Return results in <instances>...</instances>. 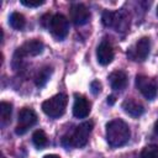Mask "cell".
<instances>
[{
  "label": "cell",
  "mask_w": 158,
  "mask_h": 158,
  "mask_svg": "<svg viewBox=\"0 0 158 158\" xmlns=\"http://www.w3.org/2000/svg\"><path fill=\"white\" fill-rule=\"evenodd\" d=\"M131 131L127 123L120 118L112 120L106 125V139L111 147H121L130 139Z\"/></svg>",
  "instance_id": "cell-1"
},
{
  "label": "cell",
  "mask_w": 158,
  "mask_h": 158,
  "mask_svg": "<svg viewBox=\"0 0 158 158\" xmlns=\"http://www.w3.org/2000/svg\"><path fill=\"white\" fill-rule=\"evenodd\" d=\"M93 126H94L93 121H85V122L80 123L79 126H77V128L74 130V132L72 135L64 136L62 138V144L65 148H69V147L81 148V147H84L88 143Z\"/></svg>",
  "instance_id": "cell-2"
},
{
  "label": "cell",
  "mask_w": 158,
  "mask_h": 158,
  "mask_svg": "<svg viewBox=\"0 0 158 158\" xmlns=\"http://www.w3.org/2000/svg\"><path fill=\"white\" fill-rule=\"evenodd\" d=\"M68 104V98L65 94H57L49 99H47L46 101L42 102V111L53 118H57L59 116H62L65 111Z\"/></svg>",
  "instance_id": "cell-3"
},
{
  "label": "cell",
  "mask_w": 158,
  "mask_h": 158,
  "mask_svg": "<svg viewBox=\"0 0 158 158\" xmlns=\"http://www.w3.org/2000/svg\"><path fill=\"white\" fill-rule=\"evenodd\" d=\"M136 86L142 93V95L148 100H153L157 96L158 84L152 78H148L146 75H137L136 77Z\"/></svg>",
  "instance_id": "cell-4"
},
{
  "label": "cell",
  "mask_w": 158,
  "mask_h": 158,
  "mask_svg": "<svg viewBox=\"0 0 158 158\" xmlns=\"http://www.w3.org/2000/svg\"><path fill=\"white\" fill-rule=\"evenodd\" d=\"M48 28L56 38L63 40L68 35V30H69L68 19L62 14H56V15L52 16V20H51V23H49Z\"/></svg>",
  "instance_id": "cell-5"
},
{
  "label": "cell",
  "mask_w": 158,
  "mask_h": 158,
  "mask_svg": "<svg viewBox=\"0 0 158 158\" xmlns=\"http://www.w3.org/2000/svg\"><path fill=\"white\" fill-rule=\"evenodd\" d=\"M36 122H37V115H36V112L32 109L25 107V109L20 110V112H19V125L16 126L15 132L17 135H23Z\"/></svg>",
  "instance_id": "cell-6"
},
{
  "label": "cell",
  "mask_w": 158,
  "mask_h": 158,
  "mask_svg": "<svg viewBox=\"0 0 158 158\" xmlns=\"http://www.w3.org/2000/svg\"><path fill=\"white\" fill-rule=\"evenodd\" d=\"M70 20L77 26H83L90 20V11L84 4H73L69 10Z\"/></svg>",
  "instance_id": "cell-7"
},
{
  "label": "cell",
  "mask_w": 158,
  "mask_h": 158,
  "mask_svg": "<svg viewBox=\"0 0 158 158\" xmlns=\"http://www.w3.org/2000/svg\"><path fill=\"white\" fill-rule=\"evenodd\" d=\"M149 49H151V41L148 37H142L141 40H138V42L136 43L135 48L130 52L131 58H133L135 60H139L143 62L146 60V58L149 54Z\"/></svg>",
  "instance_id": "cell-8"
},
{
  "label": "cell",
  "mask_w": 158,
  "mask_h": 158,
  "mask_svg": "<svg viewBox=\"0 0 158 158\" xmlns=\"http://www.w3.org/2000/svg\"><path fill=\"white\" fill-rule=\"evenodd\" d=\"M90 112V102L85 96L75 94L74 95V105H73V115L78 118H84Z\"/></svg>",
  "instance_id": "cell-9"
},
{
  "label": "cell",
  "mask_w": 158,
  "mask_h": 158,
  "mask_svg": "<svg viewBox=\"0 0 158 158\" xmlns=\"http://www.w3.org/2000/svg\"><path fill=\"white\" fill-rule=\"evenodd\" d=\"M114 49L112 47L107 43V42H101L96 49V58H98V62L101 64V65H107L112 62L114 59Z\"/></svg>",
  "instance_id": "cell-10"
},
{
  "label": "cell",
  "mask_w": 158,
  "mask_h": 158,
  "mask_svg": "<svg viewBox=\"0 0 158 158\" xmlns=\"http://www.w3.org/2000/svg\"><path fill=\"white\" fill-rule=\"evenodd\" d=\"M43 48H44V46H43V43L40 40H30V41L25 42L19 49L23 53L25 57L26 56L35 57V56L41 54L43 52Z\"/></svg>",
  "instance_id": "cell-11"
},
{
  "label": "cell",
  "mask_w": 158,
  "mask_h": 158,
  "mask_svg": "<svg viewBox=\"0 0 158 158\" xmlns=\"http://www.w3.org/2000/svg\"><path fill=\"white\" fill-rule=\"evenodd\" d=\"M122 109L126 114H128L132 117H138L144 112V107L141 102L136 101L135 99H126L122 102Z\"/></svg>",
  "instance_id": "cell-12"
},
{
  "label": "cell",
  "mask_w": 158,
  "mask_h": 158,
  "mask_svg": "<svg viewBox=\"0 0 158 158\" xmlns=\"http://www.w3.org/2000/svg\"><path fill=\"white\" fill-rule=\"evenodd\" d=\"M109 81L114 90H122L127 84V75L123 70H115L109 75Z\"/></svg>",
  "instance_id": "cell-13"
},
{
  "label": "cell",
  "mask_w": 158,
  "mask_h": 158,
  "mask_svg": "<svg viewBox=\"0 0 158 158\" xmlns=\"http://www.w3.org/2000/svg\"><path fill=\"white\" fill-rule=\"evenodd\" d=\"M11 112H12V106L9 102L1 101L0 102V122L1 126H5L10 122L11 120Z\"/></svg>",
  "instance_id": "cell-14"
},
{
  "label": "cell",
  "mask_w": 158,
  "mask_h": 158,
  "mask_svg": "<svg viewBox=\"0 0 158 158\" xmlns=\"http://www.w3.org/2000/svg\"><path fill=\"white\" fill-rule=\"evenodd\" d=\"M51 73H52L51 68H48V67L42 68V69L37 73V75L35 77V84H36L38 88L44 86V85H46V83L48 81L49 77H51Z\"/></svg>",
  "instance_id": "cell-15"
},
{
  "label": "cell",
  "mask_w": 158,
  "mask_h": 158,
  "mask_svg": "<svg viewBox=\"0 0 158 158\" xmlns=\"http://www.w3.org/2000/svg\"><path fill=\"white\" fill-rule=\"evenodd\" d=\"M32 142L37 148L46 147L47 143H48V138H47V135L44 133V131H42V130L35 131L33 135H32Z\"/></svg>",
  "instance_id": "cell-16"
},
{
  "label": "cell",
  "mask_w": 158,
  "mask_h": 158,
  "mask_svg": "<svg viewBox=\"0 0 158 158\" xmlns=\"http://www.w3.org/2000/svg\"><path fill=\"white\" fill-rule=\"evenodd\" d=\"M10 25L15 30H22L26 25L25 16L20 12H12L11 16H10Z\"/></svg>",
  "instance_id": "cell-17"
},
{
  "label": "cell",
  "mask_w": 158,
  "mask_h": 158,
  "mask_svg": "<svg viewBox=\"0 0 158 158\" xmlns=\"http://www.w3.org/2000/svg\"><path fill=\"white\" fill-rule=\"evenodd\" d=\"M142 158H158V144H148L142 149Z\"/></svg>",
  "instance_id": "cell-18"
},
{
  "label": "cell",
  "mask_w": 158,
  "mask_h": 158,
  "mask_svg": "<svg viewBox=\"0 0 158 158\" xmlns=\"http://www.w3.org/2000/svg\"><path fill=\"white\" fill-rule=\"evenodd\" d=\"M114 19H115V12L114 11H104L102 12V16H101V21H102V25L105 27H112L114 25Z\"/></svg>",
  "instance_id": "cell-19"
},
{
  "label": "cell",
  "mask_w": 158,
  "mask_h": 158,
  "mask_svg": "<svg viewBox=\"0 0 158 158\" xmlns=\"http://www.w3.org/2000/svg\"><path fill=\"white\" fill-rule=\"evenodd\" d=\"M21 4L27 7H38L44 4V0H21Z\"/></svg>",
  "instance_id": "cell-20"
},
{
  "label": "cell",
  "mask_w": 158,
  "mask_h": 158,
  "mask_svg": "<svg viewBox=\"0 0 158 158\" xmlns=\"http://www.w3.org/2000/svg\"><path fill=\"white\" fill-rule=\"evenodd\" d=\"M90 89H91V93H93L94 95L99 94V93L101 91V83H100L99 80H94V81H91V84H90Z\"/></svg>",
  "instance_id": "cell-21"
},
{
  "label": "cell",
  "mask_w": 158,
  "mask_h": 158,
  "mask_svg": "<svg viewBox=\"0 0 158 158\" xmlns=\"http://www.w3.org/2000/svg\"><path fill=\"white\" fill-rule=\"evenodd\" d=\"M51 20H52V16H51L49 14L44 15V16L42 17V20H41V22H42V26H44V27H49Z\"/></svg>",
  "instance_id": "cell-22"
},
{
  "label": "cell",
  "mask_w": 158,
  "mask_h": 158,
  "mask_svg": "<svg viewBox=\"0 0 158 158\" xmlns=\"http://www.w3.org/2000/svg\"><path fill=\"white\" fill-rule=\"evenodd\" d=\"M115 100H116L115 96H114V95H110V96H107V100H106V101H107L109 105H114V104H115Z\"/></svg>",
  "instance_id": "cell-23"
},
{
  "label": "cell",
  "mask_w": 158,
  "mask_h": 158,
  "mask_svg": "<svg viewBox=\"0 0 158 158\" xmlns=\"http://www.w3.org/2000/svg\"><path fill=\"white\" fill-rule=\"evenodd\" d=\"M43 158H59V157L56 156V154H47V156H44Z\"/></svg>",
  "instance_id": "cell-24"
},
{
  "label": "cell",
  "mask_w": 158,
  "mask_h": 158,
  "mask_svg": "<svg viewBox=\"0 0 158 158\" xmlns=\"http://www.w3.org/2000/svg\"><path fill=\"white\" fill-rule=\"evenodd\" d=\"M154 132L158 135V120L156 121V123H154Z\"/></svg>",
  "instance_id": "cell-25"
},
{
  "label": "cell",
  "mask_w": 158,
  "mask_h": 158,
  "mask_svg": "<svg viewBox=\"0 0 158 158\" xmlns=\"http://www.w3.org/2000/svg\"><path fill=\"white\" fill-rule=\"evenodd\" d=\"M157 16H158V6H157Z\"/></svg>",
  "instance_id": "cell-26"
},
{
  "label": "cell",
  "mask_w": 158,
  "mask_h": 158,
  "mask_svg": "<svg viewBox=\"0 0 158 158\" xmlns=\"http://www.w3.org/2000/svg\"><path fill=\"white\" fill-rule=\"evenodd\" d=\"M1 158H5V157H1Z\"/></svg>",
  "instance_id": "cell-27"
}]
</instances>
